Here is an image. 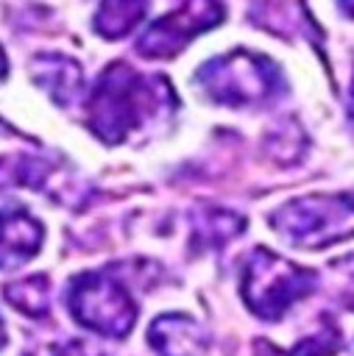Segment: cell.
Masks as SVG:
<instances>
[{
  "mask_svg": "<svg viewBox=\"0 0 354 356\" xmlns=\"http://www.w3.org/2000/svg\"><path fill=\"white\" fill-rule=\"evenodd\" d=\"M3 342H6V328H3V320H0V348H3Z\"/></svg>",
  "mask_w": 354,
  "mask_h": 356,
  "instance_id": "cell-20",
  "label": "cell"
},
{
  "mask_svg": "<svg viewBox=\"0 0 354 356\" xmlns=\"http://www.w3.org/2000/svg\"><path fill=\"white\" fill-rule=\"evenodd\" d=\"M223 19L220 0H178V6L153 19L137 39V53L145 58H170L181 53L198 33L215 28Z\"/></svg>",
  "mask_w": 354,
  "mask_h": 356,
  "instance_id": "cell-6",
  "label": "cell"
},
{
  "mask_svg": "<svg viewBox=\"0 0 354 356\" xmlns=\"http://www.w3.org/2000/svg\"><path fill=\"white\" fill-rule=\"evenodd\" d=\"M67 309L72 320L100 337L123 339L137 320V303L109 270H89L70 281Z\"/></svg>",
  "mask_w": 354,
  "mask_h": 356,
  "instance_id": "cell-5",
  "label": "cell"
},
{
  "mask_svg": "<svg viewBox=\"0 0 354 356\" xmlns=\"http://www.w3.org/2000/svg\"><path fill=\"white\" fill-rule=\"evenodd\" d=\"M245 228V220L226 209H198L192 214V236L201 248H220Z\"/></svg>",
  "mask_w": 354,
  "mask_h": 356,
  "instance_id": "cell-12",
  "label": "cell"
},
{
  "mask_svg": "<svg viewBox=\"0 0 354 356\" xmlns=\"http://www.w3.org/2000/svg\"><path fill=\"white\" fill-rule=\"evenodd\" d=\"M53 175H56V167L42 156H31V153L0 156V192L17 189V186L47 189Z\"/></svg>",
  "mask_w": 354,
  "mask_h": 356,
  "instance_id": "cell-10",
  "label": "cell"
},
{
  "mask_svg": "<svg viewBox=\"0 0 354 356\" xmlns=\"http://www.w3.org/2000/svg\"><path fill=\"white\" fill-rule=\"evenodd\" d=\"M334 270L343 273V300L354 303V256L334 261Z\"/></svg>",
  "mask_w": 354,
  "mask_h": 356,
  "instance_id": "cell-15",
  "label": "cell"
},
{
  "mask_svg": "<svg viewBox=\"0 0 354 356\" xmlns=\"http://www.w3.org/2000/svg\"><path fill=\"white\" fill-rule=\"evenodd\" d=\"M198 86L220 106H259L273 100L282 89L279 67L259 53L251 50H231L226 56H215L195 72Z\"/></svg>",
  "mask_w": 354,
  "mask_h": 356,
  "instance_id": "cell-2",
  "label": "cell"
},
{
  "mask_svg": "<svg viewBox=\"0 0 354 356\" xmlns=\"http://www.w3.org/2000/svg\"><path fill=\"white\" fill-rule=\"evenodd\" d=\"M337 345H340V331L334 328V323L326 320L323 328L304 337L298 345H293V350H279L268 339H256L254 356H332L337 350Z\"/></svg>",
  "mask_w": 354,
  "mask_h": 356,
  "instance_id": "cell-14",
  "label": "cell"
},
{
  "mask_svg": "<svg viewBox=\"0 0 354 356\" xmlns=\"http://www.w3.org/2000/svg\"><path fill=\"white\" fill-rule=\"evenodd\" d=\"M270 225L293 248H329L354 236V200L348 195L293 197L270 214Z\"/></svg>",
  "mask_w": 354,
  "mask_h": 356,
  "instance_id": "cell-3",
  "label": "cell"
},
{
  "mask_svg": "<svg viewBox=\"0 0 354 356\" xmlns=\"http://www.w3.org/2000/svg\"><path fill=\"white\" fill-rule=\"evenodd\" d=\"M340 8L346 11V17H351V19H354V0H340Z\"/></svg>",
  "mask_w": 354,
  "mask_h": 356,
  "instance_id": "cell-17",
  "label": "cell"
},
{
  "mask_svg": "<svg viewBox=\"0 0 354 356\" xmlns=\"http://www.w3.org/2000/svg\"><path fill=\"white\" fill-rule=\"evenodd\" d=\"M3 295L17 312H22L28 317H45L47 309H50V281H47V275H28L22 281L6 284Z\"/></svg>",
  "mask_w": 354,
  "mask_h": 356,
  "instance_id": "cell-13",
  "label": "cell"
},
{
  "mask_svg": "<svg viewBox=\"0 0 354 356\" xmlns=\"http://www.w3.org/2000/svg\"><path fill=\"white\" fill-rule=\"evenodd\" d=\"M348 111L354 117V81H351V92H348Z\"/></svg>",
  "mask_w": 354,
  "mask_h": 356,
  "instance_id": "cell-19",
  "label": "cell"
},
{
  "mask_svg": "<svg viewBox=\"0 0 354 356\" xmlns=\"http://www.w3.org/2000/svg\"><path fill=\"white\" fill-rule=\"evenodd\" d=\"M56 356H106L100 348H95V345H86V342H67L64 348H59L56 350Z\"/></svg>",
  "mask_w": 354,
  "mask_h": 356,
  "instance_id": "cell-16",
  "label": "cell"
},
{
  "mask_svg": "<svg viewBox=\"0 0 354 356\" xmlns=\"http://www.w3.org/2000/svg\"><path fill=\"white\" fill-rule=\"evenodd\" d=\"M148 14V0H100L92 28L103 39H123Z\"/></svg>",
  "mask_w": 354,
  "mask_h": 356,
  "instance_id": "cell-11",
  "label": "cell"
},
{
  "mask_svg": "<svg viewBox=\"0 0 354 356\" xmlns=\"http://www.w3.org/2000/svg\"><path fill=\"white\" fill-rule=\"evenodd\" d=\"M156 356H209V334L187 314H159L148 328Z\"/></svg>",
  "mask_w": 354,
  "mask_h": 356,
  "instance_id": "cell-7",
  "label": "cell"
},
{
  "mask_svg": "<svg viewBox=\"0 0 354 356\" xmlns=\"http://www.w3.org/2000/svg\"><path fill=\"white\" fill-rule=\"evenodd\" d=\"M45 228L25 209L0 211V270H14L31 261L42 248Z\"/></svg>",
  "mask_w": 354,
  "mask_h": 356,
  "instance_id": "cell-9",
  "label": "cell"
},
{
  "mask_svg": "<svg viewBox=\"0 0 354 356\" xmlns=\"http://www.w3.org/2000/svg\"><path fill=\"white\" fill-rule=\"evenodd\" d=\"M173 106L176 95L162 75H142L134 67L114 61L98 75L86 97V125L100 142L120 145L131 134L170 114Z\"/></svg>",
  "mask_w": 354,
  "mask_h": 356,
  "instance_id": "cell-1",
  "label": "cell"
},
{
  "mask_svg": "<svg viewBox=\"0 0 354 356\" xmlns=\"http://www.w3.org/2000/svg\"><path fill=\"white\" fill-rule=\"evenodd\" d=\"M6 70H8V64H6V53H3V47H0V78H6Z\"/></svg>",
  "mask_w": 354,
  "mask_h": 356,
  "instance_id": "cell-18",
  "label": "cell"
},
{
  "mask_svg": "<svg viewBox=\"0 0 354 356\" xmlns=\"http://www.w3.org/2000/svg\"><path fill=\"white\" fill-rule=\"evenodd\" d=\"M315 289V273L298 267L268 248H254L243 264L240 295L262 320H279L284 312Z\"/></svg>",
  "mask_w": 354,
  "mask_h": 356,
  "instance_id": "cell-4",
  "label": "cell"
},
{
  "mask_svg": "<svg viewBox=\"0 0 354 356\" xmlns=\"http://www.w3.org/2000/svg\"><path fill=\"white\" fill-rule=\"evenodd\" d=\"M31 78L36 86H42L53 103L70 108L81 100L84 95V70L75 58L61 56V53H39L31 61Z\"/></svg>",
  "mask_w": 354,
  "mask_h": 356,
  "instance_id": "cell-8",
  "label": "cell"
}]
</instances>
